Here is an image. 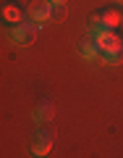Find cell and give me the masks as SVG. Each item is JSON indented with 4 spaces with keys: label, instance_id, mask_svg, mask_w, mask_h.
Wrapping results in <instances>:
<instances>
[{
    "label": "cell",
    "instance_id": "cell-7",
    "mask_svg": "<svg viewBox=\"0 0 123 158\" xmlns=\"http://www.w3.org/2000/svg\"><path fill=\"white\" fill-rule=\"evenodd\" d=\"M3 16H6V21H8V24H18V21L24 19V16H21V11H18L13 3H8V6L3 8Z\"/></svg>",
    "mask_w": 123,
    "mask_h": 158
},
{
    "label": "cell",
    "instance_id": "cell-3",
    "mask_svg": "<svg viewBox=\"0 0 123 158\" xmlns=\"http://www.w3.org/2000/svg\"><path fill=\"white\" fill-rule=\"evenodd\" d=\"M50 148H52V135H50V129H37L34 132V137H32V153L34 156H47L50 153Z\"/></svg>",
    "mask_w": 123,
    "mask_h": 158
},
{
    "label": "cell",
    "instance_id": "cell-9",
    "mask_svg": "<svg viewBox=\"0 0 123 158\" xmlns=\"http://www.w3.org/2000/svg\"><path fill=\"white\" fill-rule=\"evenodd\" d=\"M102 21H105L107 24V27H115V24H118V16H115V13H113V11H105V13H102Z\"/></svg>",
    "mask_w": 123,
    "mask_h": 158
},
{
    "label": "cell",
    "instance_id": "cell-4",
    "mask_svg": "<svg viewBox=\"0 0 123 158\" xmlns=\"http://www.w3.org/2000/svg\"><path fill=\"white\" fill-rule=\"evenodd\" d=\"M52 3L50 0H42V3H34V6H29V19H32L34 24H45V21H50V16H52Z\"/></svg>",
    "mask_w": 123,
    "mask_h": 158
},
{
    "label": "cell",
    "instance_id": "cell-1",
    "mask_svg": "<svg viewBox=\"0 0 123 158\" xmlns=\"http://www.w3.org/2000/svg\"><path fill=\"white\" fill-rule=\"evenodd\" d=\"M92 40L100 45L102 53H118V50H123V37H121V34H115L113 29H102V32L94 34Z\"/></svg>",
    "mask_w": 123,
    "mask_h": 158
},
{
    "label": "cell",
    "instance_id": "cell-8",
    "mask_svg": "<svg viewBox=\"0 0 123 158\" xmlns=\"http://www.w3.org/2000/svg\"><path fill=\"white\" fill-rule=\"evenodd\" d=\"M100 61H105V63H123V50H118V53H102Z\"/></svg>",
    "mask_w": 123,
    "mask_h": 158
},
{
    "label": "cell",
    "instance_id": "cell-6",
    "mask_svg": "<svg viewBox=\"0 0 123 158\" xmlns=\"http://www.w3.org/2000/svg\"><path fill=\"white\" fill-rule=\"evenodd\" d=\"M50 116H52V103L50 100H45L42 106L34 108V121H47Z\"/></svg>",
    "mask_w": 123,
    "mask_h": 158
},
{
    "label": "cell",
    "instance_id": "cell-2",
    "mask_svg": "<svg viewBox=\"0 0 123 158\" xmlns=\"http://www.w3.org/2000/svg\"><path fill=\"white\" fill-rule=\"evenodd\" d=\"M34 34H37V27L29 21H18V24H11V29H8V37L16 42V45H29L34 40Z\"/></svg>",
    "mask_w": 123,
    "mask_h": 158
},
{
    "label": "cell",
    "instance_id": "cell-10",
    "mask_svg": "<svg viewBox=\"0 0 123 158\" xmlns=\"http://www.w3.org/2000/svg\"><path fill=\"white\" fill-rule=\"evenodd\" d=\"M50 3H52V6H55V8H60V6H66V0H50Z\"/></svg>",
    "mask_w": 123,
    "mask_h": 158
},
{
    "label": "cell",
    "instance_id": "cell-5",
    "mask_svg": "<svg viewBox=\"0 0 123 158\" xmlns=\"http://www.w3.org/2000/svg\"><path fill=\"white\" fill-rule=\"evenodd\" d=\"M79 50H81V56H84L86 61H94V58L102 56V50H100V45H97V42H84Z\"/></svg>",
    "mask_w": 123,
    "mask_h": 158
}]
</instances>
